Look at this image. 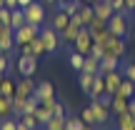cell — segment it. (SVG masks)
I'll use <instances>...</instances> for the list:
<instances>
[{"instance_id": "cell-46", "label": "cell", "mask_w": 135, "mask_h": 130, "mask_svg": "<svg viewBox=\"0 0 135 130\" xmlns=\"http://www.w3.org/2000/svg\"><path fill=\"white\" fill-rule=\"evenodd\" d=\"M18 130H30V128H25V125H23V123H20V120H18Z\"/></svg>"}, {"instance_id": "cell-4", "label": "cell", "mask_w": 135, "mask_h": 130, "mask_svg": "<svg viewBox=\"0 0 135 130\" xmlns=\"http://www.w3.org/2000/svg\"><path fill=\"white\" fill-rule=\"evenodd\" d=\"M103 48H105V55H115V58H123L125 55V38H118V35H108L105 43H103Z\"/></svg>"}, {"instance_id": "cell-9", "label": "cell", "mask_w": 135, "mask_h": 130, "mask_svg": "<svg viewBox=\"0 0 135 130\" xmlns=\"http://www.w3.org/2000/svg\"><path fill=\"white\" fill-rule=\"evenodd\" d=\"M35 98L40 100V105H53L55 103V90H53V83H40L38 88H35Z\"/></svg>"}, {"instance_id": "cell-24", "label": "cell", "mask_w": 135, "mask_h": 130, "mask_svg": "<svg viewBox=\"0 0 135 130\" xmlns=\"http://www.w3.org/2000/svg\"><path fill=\"white\" fill-rule=\"evenodd\" d=\"M10 115H13V98L0 95V120H5Z\"/></svg>"}, {"instance_id": "cell-21", "label": "cell", "mask_w": 135, "mask_h": 130, "mask_svg": "<svg viewBox=\"0 0 135 130\" xmlns=\"http://www.w3.org/2000/svg\"><path fill=\"white\" fill-rule=\"evenodd\" d=\"M75 15L80 18V23H83V25H90V20L95 18V13H93V5H88V3H83V5H80V10H78Z\"/></svg>"}, {"instance_id": "cell-16", "label": "cell", "mask_w": 135, "mask_h": 130, "mask_svg": "<svg viewBox=\"0 0 135 130\" xmlns=\"http://www.w3.org/2000/svg\"><path fill=\"white\" fill-rule=\"evenodd\" d=\"M23 55H35V58L45 55V45H43V40H40V35H38V38H33L28 45H23Z\"/></svg>"}, {"instance_id": "cell-35", "label": "cell", "mask_w": 135, "mask_h": 130, "mask_svg": "<svg viewBox=\"0 0 135 130\" xmlns=\"http://www.w3.org/2000/svg\"><path fill=\"white\" fill-rule=\"evenodd\" d=\"M38 108H40V100H38L35 95H30L28 100H25V110H23V113H35Z\"/></svg>"}, {"instance_id": "cell-28", "label": "cell", "mask_w": 135, "mask_h": 130, "mask_svg": "<svg viewBox=\"0 0 135 130\" xmlns=\"http://www.w3.org/2000/svg\"><path fill=\"white\" fill-rule=\"evenodd\" d=\"M0 95H5V98L15 95V83L10 80V78H3V80H0Z\"/></svg>"}, {"instance_id": "cell-27", "label": "cell", "mask_w": 135, "mask_h": 130, "mask_svg": "<svg viewBox=\"0 0 135 130\" xmlns=\"http://www.w3.org/2000/svg\"><path fill=\"white\" fill-rule=\"evenodd\" d=\"M93 80H95V75H90V73H80L78 83H80L83 93H88V95H90V90H93Z\"/></svg>"}, {"instance_id": "cell-8", "label": "cell", "mask_w": 135, "mask_h": 130, "mask_svg": "<svg viewBox=\"0 0 135 130\" xmlns=\"http://www.w3.org/2000/svg\"><path fill=\"white\" fill-rule=\"evenodd\" d=\"M83 28H85V25L80 23V18H78V15H73V18H70V23H68V28L60 33V40H63L65 45H73V40L78 38V33H80Z\"/></svg>"}, {"instance_id": "cell-48", "label": "cell", "mask_w": 135, "mask_h": 130, "mask_svg": "<svg viewBox=\"0 0 135 130\" xmlns=\"http://www.w3.org/2000/svg\"><path fill=\"white\" fill-rule=\"evenodd\" d=\"M83 130H95V125H85V128H83Z\"/></svg>"}, {"instance_id": "cell-34", "label": "cell", "mask_w": 135, "mask_h": 130, "mask_svg": "<svg viewBox=\"0 0 135 130\" xmlns=\"http://www.w3.org/2000/svg\"><path fill=\"white\" fill-rule=\"evenodd\" d=\"M18 120L23 123L25 128H38V120H35V115H33V113H23V115H20Z\"/></svg>"}, {"instance_id": "cell-2", "label": "cell", "mask_w": 135, "mask_h": 130, "mask_svg": "<svg viewBox=\"0 0 135 130\" xmlns=\"http://www.w3.org/2000/svg\"><path fill=\"white\" fill-rule=\"evenodd\" d=\"M40 28H43V25H30V23H25L23 28H18L15 30V48H23V45H28L33 38H38Z\"/></svg>"}, {"instance_id": "cell-43", "label": "cell", "mask_w": 135, "mask_h": 130, "mask_svg": "<svg viewBox=\"0 0 135 130\" xmlns=\"http://www.w3.org/2000/svg\"><path fill=\"white\" fill-rule=\"evenodd\" d=\"M128 113H133V115H135V95L128 100Z\"/></svg>"}, {"instance_id": "cell-52", "label": "cell", "mask_w": 135, "mask_h": 130, "mask_svg": "<svg viewBox=\"0 0 135 130\" xmlns=\"http://www.w3.org/2000/svg\"><path fill=\"white\" fill-rule=\"evenodd\" d=\"M58 3H65V0H58Z\"/></svg>"}, {"instance_id": "cell-17", "label": "cell", "mask_w": 135, "mask_h": 130, "mask_svg": "<svg viewBox=\"0 0 135 130\" xmlns=\"http://www.w3.org/2000/svg\"><path fill=\"white\" fill-rule=\"evenodd\" d=\"M110 70H120V58H115V55H103L100 58V73H110Z\"/></svg>"}, {"instance_id": "cell-18", "label": "cell", "mask_w": 135, "mask_h": 130, "mask_svg": "<svg viewBox=\"0 0 135 130\" xmlns=\"http://www.w3.org/2000/svg\"><path fill=\"white\" fill-rule=\"evenodd\" d=\"M80 73H90V75H98L100 73V60L93 58V55H85V63H83V70Z\"/></svg>"}, {"instance_id": "cell-38", "label": "cell", "mask_w": 135, "mask_h": 130, "mask_svg": "<svg viewBox=\"0 0 135 130\" xmlns=\"http://www.w3.org/2000/svg\"><path fill=\"white\" fill-rule=\"evenodd\" d=\"M90 55H93V58H98V60H100L103 55H105V48H103L100 43H93V48H90Z\"/></svg>"}, {"instance_id": "cell-3", "label": "cell", "mask_w": 135, "mask_h": 130, "mask_svg": "<svg viewBox=\"0 0 135 130\" xmlns=\"http://www.w3.org/2000/svg\"><path fill=\"white\" fill-rule=\"evenodd\" d=\"M23 13H25V23H30V25H45V8L40 3H30V5H25L23 8Z\"/></svg>"}, {"instance_id": "cell-49", "label": "cell", "mask_w": 135, "mask_h": 130, "mask_svg": "<svg viewBox=\"0 0 135 130\" xmlns=\"http://www.w3.org/2000/svg\"><path fill=\"white\" fill-rule=\"evenodd\" d=\"M83 3H88V5H93V3H98V0H83Z\"/></svg>"}, {"instance_id": "cell-31", "label": "cell", "mask_w": 135, "mask_h": 130, "mask_svg": "<svg viewBox=\"0 0 135 130\" xmlns=\"http://www.w3.org/2000/svg\"><path fill=\"white\" fill-rule=\"evenodd\" d=\"M120 73H123V78H125V80L135 83V63H125V65H120Z\"/></svg>"}, {"instance_id": "cell-40", "label": "cell", "mask_w": 135, "mask_h": 130, "mask_svg": "<svg viewBox=\"0 0 135 130\" xmlns=\"http://www.w3.org/2000/svg\"><path fill=\"white\" fill-rule=\"evenodd\" d=\"M0 70L8 73L10 70V60H8V53H0Z\"/></svg>"}, {"instance_id": "cell-42", "label": "cell", "mask_w": 135, "mask_h": 130, "mask_svg": "<svg viewBox=\"0 0 135 130\" xmlns=\"http://www.w3.org/2000/svg\"><path fill=\"white\" fill-rule=\"evenodd\" d=\"M3 3H5V8H10V10L20 8V3H18V0H3Z\"/></svg>"}, {"instance_id": "cell-51", "label": "cell", "mask_w": 135, "mask_h": 130, "mask_svg": "<svg viewBox=\"0 0 135 130\" xmlns=\"http://www.w3.org/2000/svg\"><path fill=\"white\" fill-rule=\"evenodd\" d=\"M133 43H135V30H133Z\"/></svg>"}, {"instance_id": "cell-23", "label": "cell", "mask_w": 135, "mask_h": 130, "mask_svg": "<svg viewBox=\"0 0 135 130\" xmlns=\"http://www.w3.org/2000/svg\"><path fill=\"white\" fill-rule=\"evenodd\" d=\"M80 5H83V0H65V3H58V8L73 18V15H75L78 10H80Z\"/></svg>"}, {"instance_id": "cell-6", "label": "cell", "mask_w": 135, "mask_h": 130, "mask_svg": "<svg viewBox=\"0 0 135 130\" xmlns=\"http://www.w3.org/2000/svg\"><path fill=\"white\" fill-rule=\"evenodd\" d=\"M90 48H93V35H90L88 28H83L80 33H78V38L73 40L70 50H75V53H80V55H90Z\"/></svg>"}, {"instance_id": "cell-33", "label": "cell", "mask_w": 135, "mask_h": 130, "mask_svg": "<svg viewBox=\"0 0 135 130\" xmlns=\"http://www.w3.org/2000/svg\"><path fill=\"white\" fill-rule=\"evenodd\" d=\"M80 118H83V123H85V125H95V113H93V108H90V105L83 108Z\"/></svg>"}, {"instance_id": "cell-26", "label": "cell", "mask_w": 135, "mask_h": 130, "mask_svg": "<svg viewBox=\"0 0 135 130\" xmlns=\"http://www.w3.org/2000/svg\"><path fill=\"white\" fill-rule=\"evenodd\" d=\"M115 95H123V98H128V100H130V98L135 95V83H130V80H125V78H123V83H120V90H118Z\"/></svg>"}, {"instance_id": "cell-5", "label": "cell", "mask_w": 135, "mask_h": 130, "mask_svg": "<svg viewBox=\"0 0 135 130\" xmlns=\"http://www.w3.org/2000/svg\"><path fill=\"white\" fill-rule=\"evenodd\" d=\"M108 30H110L113 35H118V38H125L128 35V15L113 13L110 20H108Z\"/></svg>"}, {"instance_id": "cell-30", "label": "cell", "mask_w": 135, "mask_h": 130, "mask_svg": "<svg viewBox=\"0 0 135 130\" xmlns=\"http://www.w3.org/2000/svg\"><path fill=\"white\" fill-rule=\"evenodd\" d=\"M83 63H85V55H80V53H75V50H70V65H73V70L80 73V70H83Z\"/></svg>"}, {"instance_id": "cell-22", "label": "cell", "mask_w": 135, "mask_h": 130, "mask_svg": "<svg viewBox=\"0 0 135 130\" xmlns=\"http://www.w3.org/2000/svg\"><path fill=\"white\" fill-rule=\"evenodd\" d=\"M113 113H115V118L118 115H123V113H128V98H123V95H113Z\"/></svg>"}, {"instance_id": "cell-19", "label": "cell", "mask_w": 135, "mask_h": 130, "mask_svg": "<svg viewBox=\"0 0 135 130\" xmlns=\"http://www.w3.org/2000/svg\"><path fill=\"white\" fill-rule=\"evenodd\" d=\"M118 130H135V115L133 113L118 115Z\"/></svg>"}, {"instance_id": "cell-53", "label": "cell", "mask_w": 135, "mask_h": 130, "mask_svg": "<svg viewBox=\"0 0 135 130\" xmlns=\"http://www.w3.org/2000/svg\"><path fill=\"white\" fill-rule=\"evenodd\" d=\"M108 3H113V0H108Z\"/></svg>"}, {"instance_id": "cell-32", "label": "cell", "mask_w": 135, "mask_h": 130, "mask_svg": "<svg viewBox=\"0 0 135 130\" xmlns=\"http://www.w3.org/2000/svg\"><path fill=\"white\" fill-rule=\"evenodd\" d=\"M83 128H85L83 118H68L65 120V130H83Z\"/></svg>"}, {"instance_id": "cell-39", "label": "cell", "mask_w": 135, "mask_h": 130, "mask_svg": "<svg viewBox=\"0 0 135 130\" xmlns=\"http://www.w3.org/2000/svg\"><path fill=\"white\" fill-rule=\"evenodd\" d=\"M113 10L115 13H123V15H130L128 8H125V0H113Z\"/></svg>"}, {"instance_id": "cell-54", "label": "cell", "mask_w": 135, "mask_h": 130, "mask_svg": "<svg viewBox=\"0 0 135 130\" xmlns=\"http://www.w3.org/2000/svg\"><path fill=\"white\" fill-rule=\"evenodd\" d=\"M113 130H118V128H113Z\"/></svg>"}, {"instance_id": "cell-7", "label": "cell", "mask_w": 135, "mask_h": 130, "mask_svg": "<svg viewBox=\"0 0 135 130\" xmlns=\"http://www.w3.org/2000/svg\"><path fill=\"white\" fill-rule=\"evenodd\" d=\"M15 68H18V73L23 78H33L35 70H38V58H35V55H20Z\"/></svg>"}, {"instance_id": "cell-47", "label": "cell", "mask_w": 135, "mask_h": 130, "mask_svg": "<svg viewBox=\"0 0 135 130\" xmlns=\"http://www.w3.org/2000/svg\"><path fill=\"white\" fill-rule=\"evenodd\" d=\"M43 3H48V5H55V3H58V0H43Z\"/></svg>"}, {"instance_id": "cell-45", "label": "cell", "mask_w": 135, "mask_h": 130, "mask_svg": "<svg viewBox=\"0 0 135 130\" xmlns=\"http://www.w3.org/2000/svg\"><path fill=\"white\" fill-rule=\"evenodd\" d=\"M18 3H20V8H25V5H30L33 0H18Z\"/></svg>"}, {"instance_id": "cell-15", "label": "cell", "mask_w": 135, "mask_h": 130, "mask_svg": "<svg viewBox=\"0 0 135 130\" xmlns=\"http://www.w3.org/2000/svg\"><path fill=\"white\" fill-rule=\"evenodd\" d=\"M90 108H93V113H95V125H105L108 118H110V108H105L100 100H93Z\"/></svg>"}, {"instance_id": "cell-10", "label": "cell", "mask_w": 135, "mask_h": 130, "mask_svg": "<svg viewBox=\"0 0 135 130\" xmlns=\"http://www.w3.org/2000/svg\"><path fill=\"white\" fill-rule=\"evenodd\" d=\"M103 78H105V93L115 95V93L120 90V83H123V73H120V70H110V73H103Z\"/></svg>"}, {"instance_id": "cell-13", "label": "cell", "mask_w": 135, "mask_h": 130, "mask_svg": "<svg viewBox=\"0 0 135 130\" xmlns=\"http://www.w3.org/2000/svg\"><path fill=\"white\" fill-rule=\"evenodd\" d=\"M68 23H70V15H68V13H63V10H55V13H53V18H50V28H53V30H58V33H63V30L68 28Z\"/></svg>"}, {"instance_id": "cell-44", "label": "cell", "mask_w": 135, "mask_h": 130, "mask_svg": "<svg viewBox=\"0 0 135 130\" xmlns=\"http://www.w3.org/2000/svg\"><path fill=\"white\" fill-rule=\"evenodd\" d=\"M125 8H128V13H135V0H125Z\"/></svg>"}, {"instance_id": "cell-20", "label": "cell", "mask_w": 135, "mask_h": 130, "mask_svg": "<svg viewBox=\"0 0 135 130\" xmlns=\"http://www.w3.org/2000/svg\"><path fill=\"white\" fill-rule=\"evenodd\" d=\"M103 93H105V78H103V73H98L95 80H93V90H90V98L95 100V98H100Z\"/></svg>"}, {"instance_id": "cell-12", "label": "cell", "mask_w": 135, "mask_h": 130, "mask_svg": "<svg viewBox=\"0 0 135 130\" xmlns=\"http://www.w3.org/2000/svg\"><path fill=\"white\" fill-rule=\"evenodd\" d=\"M13 48H15V30L3 28L0 30V53H10Z\"/></svg>"}, {"instance_id": "cell-11", "label": "cell", "mask_w": 135, "mask_h": 130, "mask_svg": "<svg viewBox=\"0 0 135 130\" xmlns=\"http://www.w3.org/2000/svg\"><path fill=\"white\" fill-rule=\"evenodd\" d=\"M35 88H38V85L33 83V78H23L20 83H15V95L28 100L30 95H35Z\"/></svg>"}, {"instance_id": "cell-29", "label": "cell", "mask_w": 135, "mask_h": 130, "mask_svg": "<svg viewBox=\"0 0 135 130\" xmlns=\"http://www.w3.org/2000/svg\"><path fill=\"white\" fill-rule=\"evenodd\" d=\"M23 25H25V13H23V8H15L13 10V20H10V28L18 30V28H23Z\"/></svg>"}, {"instance_id": "cell-14", "label": "cell", "mask_w": 135, "mask_h": 130, "mask_svg": "<svg viewBox=\"0 0 135 130\" xmlns=\"http://www.w3.org/2000/svg\"><path fill=\"white\" fill-rule=\"evenodd\" d=\"M93 13H95V18H100V20H110V15L115 13V10H113V3L98 0V3H93Z\"/></svg>"}, {"instance_id": "cell-41", "label": "cell", "mask_w": 135, "mask_h": 130, "mask_svg": "<svg viewBox=\"0 0 135 130\" xmlns=\"http://www.w3.org/2000/svg\"><path fill=\"white\" fill-rule=\"evenodd\" d=\"M53 115H65V105H63L60 100L53 103Z\"/></svg>"}, {"instance_id": "cell-50", "label": "cell", "mask_w": 135, "mask_h": 130, "mask_svg": "<svg viewBox=\"0 0 135 130\" xmlns=\"http://www.w3.org/2000/svg\"><path fill=\"white\" fill-rule=\"evenodd\" d=\"M3 78H5V73H3V70H0V80H3Z\"/></svg>"}, {"instance_id": "cell-36", "label": "cell", "mask_w": 135, "mask_h": 130, "mask_svg": "<svg viewBox=\"0 0 135 130\" xmlns=\"http://www.w3.org/2000/svg\"><path fill=\"white\" fill-rule=\"evenodd\" d=\"M0 130H18V118H5V120H0Z\"/></svg>"}, {"instance_id": "cell-1", "label": "cell", "mask_w": 135, "mask_h": 130, "mask_svg": "<svg viewBox=\"0 0 135 130\" xmlns=\"http://www.w3.org/2000/svg\"><path fill=\"white\" fill-rule=\"evenodd\" d=\"M40 40H43V45H45V53H58V48H60V33L58 30H53L50 25H43L40 28Z\"/></svg>"}, {"instance_id": "cell-37", "label": "cell", "mask_w": 135, "mask_h": 130, "mask_svg": "<svg viewBox=\"0 0 135 130\" xmlns=\"http://www.w3.org/2000/svg\"><path fill=\"white\" fill-rule=\"evenodd\" d=\"M10 20H13V10L10 8H0V23L10 28Z\"/></svg>"}, {"instance_id": "cell-25", "label": "cell", "mask_w": 135, "mask_h": 130, "mask_svg": "<svg viewBox=\"0 0 135 130\" xmlns=\"http://www.w3.org/2000/svg\"><path fill=\"white\" fill-rule=\"evenodd\" d=\"M65 120H68V115H53L45 123V130H65Z\"/></svg>"}]
</instances>
